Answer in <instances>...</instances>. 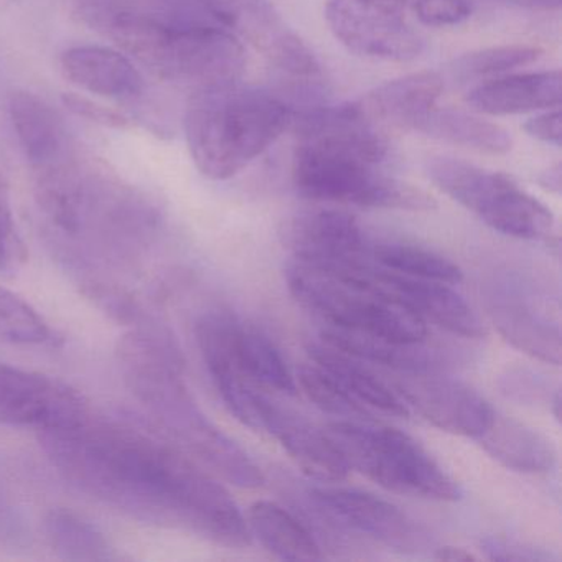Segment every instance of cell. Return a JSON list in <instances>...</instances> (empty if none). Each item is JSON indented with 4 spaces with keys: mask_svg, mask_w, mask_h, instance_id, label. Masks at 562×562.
Segmentation results:
<instances>
[{
    "mask_svg": "<svg viewBox=\"0 0 562 562\" xmlns=\"http://www.w3.org/2000/svg\"><path fill=\"white\" fill-rule=\"evenodd\" d=\"M42 449L68 483L150 525L189 529L226 548L251 544L241 509L150 420L97 417L38 432Z\"/></svg>",
    "mask_w": 562,
    "mask_h": 562,
    "instance_id": "obj_1",
    "label": "cell"
},
{
    "mask_svg": "<svg viewBox=\"0 0 562 562\" xmlns=\"http://www.w3.org/2000/svg\"><path fill=\"white\" fill-rule=\"evenodd\" d=\"M294 117L292 180L305 199L407 212L436 209L429 193L378 170L386 159V139L360 103L311 106Z\"/></svg>",
    "mask_w": 562,
    "mask_h": 562,
    "instance_id": "obj_2",
    "label": "cell"
},
{
    "mask_svg": "<svg viewBox=\"0 0 562 562\" xmlns=\"http://www.w3.org/2000/svg\"><path fill=\"white\" fill-rule=\"evenodd\" d=\"M83 15L154 75L193 91L245 70L241 42L192 0H91Z\"/></svg>",
    "mask_w": 562,
    "mask_h": 562,
    "instance_id": "obj_3",
    "label": "cell"
},
{
    "mask_svg": "<svg viewBox=\"0 0 562 562\" xmlns=\"http://www.w3.org/2000/svg\"><path fill=\"white\" fill-rule=\"evenodd\" d=\"M121 371L150 423L226 482L258 488L259 467L196 406L179 373L176 355L153 331H131L117 347Z\"/></svg>",
    "mask_w": 562,
    "mask_h": 562,
    "instance_id": "obj_4",
    "label": "cell"
},
{
    "mask_svg": "<svg viewBox=\"0 0 562 562\" xmlns=\"http://www.w3.org/2000/svg\"><path fill=\"white\" fill-rule=\"evenodd\" d=\"M294 114L284 98L239 81L193 91L183 120L193 164L209 179H232L292 126Z\"/></svg>",
    "mask_w": 562,
    "mask_h": 562,
    "instance_id": "obj_5",
    "label": "cell"
},
{
    "mask_svg": "<svg viewBox=\"0 0 562 562\" xmlns=\"http://www.w3.org/2000/svg\"><path fill=\"white\" fill-rule=\"evenodd\" d=\"M325 432L350 469L390 492L437 502H456L462 496L459 483L400 429L373 420H335Z\"/></svg>",
    "mask_w": 562,
    "mask_h": 562,
    "instance_id": "obj_6",
    "label": "cell"
},
{
    "mask_svg": "<svg viewBox=\"0 0 562 562\" xmlns=\"http://www.w3.org/2000/svg\"><path fill=\"white\" fill-rule=\"evenodd\" d=\"M285 276L295 301L330 327L400 344H426L427 322L358 282L297 259Z\"/></svg>",
    "mask_w": 562,
    "mask_h": 562,
    "instance_id": "obj_7",
    "label": "cell"
},
{
    "mask_svg": "<svg viewBox=\"0 0 562 562\" xmlns=\"http://www.w3.org/2000/svg\"><path fill=\"white\" fill-rule=\"evenodd\" d=\"M426 172L437 189L502 235L548 241L554 215L512 177L452 157H432Z\"/></svg>",
    "mask_w": 562,
    "mask_h": 562,
    "instance_id": "obj_8",
    "label": "cell"
},
{
    "mask_svg": "<svg viewBox=\"0 0 562 562\" xmlns=\"http://www.w3.org/2000/svg\"><path fill=\"white\" fill-rule=\"evenodd\" d=\"M409 0H328L325 21L351 54L380 61L414 60L423 41L407 19Z\"/></svg>",
    "mask_w": 562,
    "mask_h": 562,
    "instance_id": "obj_9",
    "label": "cell"
},
{
    "mask_svg": "<svg viewBox=\"0 0 562 562\" xmlns=\"http://www.w3.org/2000/svg\"><path fill=\"white\" fill-rule=\"evenodd\" d=\"M358 282L383 297L409 308L424 322H432L437 327L465 338L485 337L486 328L476 312L457 294L450 284L411 278L371 265L364 259L327 269Z\"/></svg>",
    "mask_w": 562,
    "mask_h": 562,
    "instance_id": "obj_10",
    "label": "cell"
},
{
    "mask_svg": "<svg viewBox=\"0 0 562 562\" xmlns=\"http://www.w3.org/2000/svg\"><path fill=\"white\" fill-rule=\"evenodd\" d=\"M308 495L312 503L341 528L367 536L393 551L417 554L434 544L423 525L373 493L321 486L312 488Z\"/></svg>",
    "mask_w": 562,
    "mask_h": 562,
    "instance_id": "obj_11",
    "label": "cell"
},
{
    "mask_svg": "<svg viewBox=\"0 0 562 562\" xmlns=\"http://www.w3.org/2000/svg\"><path fill=\"white\" fill-rule=\"evenodd\" d=\"M88 411L87 401L70 384L0 361V424L41 432L70 426Z\"/></svg>",
    "mask_w": 562,
    "mask_h": 562,
    "instance_id": "obj_12",
    "label": "cell"
},
{
    "mask_svg": "<svg viewBox=\"0 0 562 562\" xmlns=\"http://www.w3.org/2000/svg\"><path fill=\"white\" fill-rule=\"evenodd\" d=\"M404 374L397 383V394L432 426L476 439L492 420L495 409L469 384L437 376L434 371Z\"/></svg>",
    "mask_w": 562,
    "mask_h": 562,
    "instance_id": "obj_13",
    "label": "cell"
},
{
    "mask_svg": "<svg viewBox=\"0 0 562 562\" xmlns=\"http://www.w3.org/2000/svg\"><path fill=\"white\" fill-rule=\"evenodd\" d=\"M282 245L305 265L335 268L368 258V245L357 218L341 210L299 213L282 223Z\"/></svg>",
    "mask_w": 562,
    "mask_h": 562,
    "instance_id": "obj_14",
    "label": "cell"
},
{
    "mask_svg": "<svg viewBox=\"0 0 562 562\" xmlns=\"http://www.w3.org/2000/svg\"><path fill=\"white\" fill-rule=\"evenodd\" d=\"M259 430L271 434L284 447L295 465L311 479L322 483H337L347 479L350 467L328 434L266 396L261 401Z\"/></svg>",
    "mask_w": 562,
    "mask_h": 562,
    "instance_id": "obj_15",
    "label": "cell"
},
{
    "mask_svg": "<svg viewBox=\"0 0 562 562\" xmlns=\"http://www.w3.org/2000/svg\"><path fill=\"white\" fill-rule=\"evenodd\" d=\"M443 81L436 71H419L374 88L360 101L374 124L417 131L420 121L437 106Z\"/></svg>",
    "mask_w": 562,
    "mask_h": 562,
    "instance_id": "obj_16",
    "label": "cell"
},
{
    "mask_svg": "<svg viewBox=\"0 0 562 562\" xmlns=\"http://www.w3.org/2000/svg\"><path fill=\"white\" fill-rule=\"evenodd\" d=\"M61 74L75 87L98 97H139L144 78L130 58L113 48L83 45L68 48L60 58Z\"/></svg>",
    "mask_w": 562,
    "mask_h": 562,
    "instance_id": "obj_17",
    "label": "cell"
},
{
    "mask_svg": "<svg viewBox=\"0 0 562 562\" xmlns=\"http://www.w3.org/2000/svg\"><path fill=\"white\" fill-rule=\"evenodd\" d=\"M561 83L559 70L493 78L473 88L467 97V103L488 116L552 110L561 104Z\"/></svg>",
    "mask_w": 562,
    "mask_h": 562,
    "instance_id": "obj_18",
    "label": "cell"
},
{
    "mask_svg": "<svg viewBox=\"0 0 562 562\" xmlns=\"http://www.w3.org/2000/svg\"><path fill=\"white\" fill-rule=\"evenodd\" d=\"M9 111L19 144L37 173L67 160L64 120L47 101L29 91H15L9 100Z\"/></svg>",
    "mask_w": 562,
    "mask_h": 562,
    "instance_id": "obj_19",
    "label": "cell"
},
{
    "mask_svg": "<svg viewBox=\"0 0 562 562\" xmlns=\"http://www.w3.org/2000/svg\"><path fill=\"white\" fill-rule=\"evenodd\" d=\"M490 315L503 337L516 348L559 367L561 335L558 325L546 321L531 302L522 301L519 292H496Z\"/></svg>",
    "mask_w": 562,
    "mask_h": 562,
    "instance_id": "obj_20",
    "label": "cell"
},
{
    "mask_svg": "<svg viewBox=\"0 0 562 562\" xmlns=\"http://www.w3.org/2000/svg\"><path fill=\"white\" fill-rule=\"evenodd\" d=\"M476 440L496 462L515 472L546 473L555 465V449L548 437L496 411Z\"/></svg>",
    "mask_w": 562,
    "mask_h": 562,
    "instance_id": "obj_21",
    "label": "cell"
},
{
    "mask_svg": "<svg viewBox=\"0 0 562 562\" xmlns=\"http://www.w3.org/2000/svg\"><path fill=\"white\" fill-rule=\"evenodd\" d=\"M312 360L325 371L351 400L368 411H380L390 416H409V407L378 374L364 367L363 361L330 347L314 345L308 350Z\"/></svg>",
    "mask_w": 562,
    "mask_h": 562,
    "instance_id": "obj_22",
    "label": "cell"
},
{
    "mask_svg": "<svg viewBox=\"0 0 562 562\" xmlns=\"http://www.w3.org/2000/svg\"><path fill=\"white\" fill-rule=\"evenodd\" d=\"M226 327V350L236 370L249 381L269 390L294 394V376L271 340L256 328L241 324L235 315Z\"/></svg>",
    "mask_w": 562,
    "mask_h": 562,
    "instance_id": "obj_23",
    "label": "cell"
},
{
    "mask_svg": "<svg viewBox=\"0 0 562 562\" xmlns=\"http://www.w3.org/2000/svg\"><path fill=\"white\" fill-rule=\"evenodd\" d=\"M322 340L363 363L380 364L403 373H426L436 371L439 367L436 351L427 350L424 344H400L387 338L334 327L322 331Z\"/></svg>",
    "mask_w": 562,
    "mask_h": 562,
    "instance_id": "obj_24",
    "label": "cell"
},
{
    "mask_svg": "<svg viewBox=\"0 0 562 562\" xmlns=\"http://www.w3.org/2000/svg\"><path fill=\"white\" fill-rule=\"evenodd\" d=\"M249 531L272 554L284 561H318L321 546L312 532L288 509L269 499L249 506Z\"/></svg>",
    "mask_w": 562,
    "mask_h": 562,
    "instance_id": "obj_25",
    "label": "cell"
},
{
    "mask_svg": "<svg viewBox=\"0 0 562 562\" xmlns=\"http://www.w3.org/2000/svg\"><path fill=\"white\" fill-rule=\"evenodd\" d=\"M419 133L476 153L502 156L513 147V137L499 124L457 110L434 108L417 126Z\"/></svg>",
    "mask_w": 562,
    "mask_h": 562,
    "instance_id": "obj_26",
    "label": "cell"
},
{
    "mask_svg": "<svg viewBox=\"0 0 562 562\" xmlns=\"http://www.w3.org/2000/svg\"><path fill=\"white\" fill-rule=\"evenodd\" d=\"M45 535L58 558L67 561H110L116 558L97 525L70 509H52L45 516Z\"/></svg>",
    "mask_w": 562,
    "mask_h": 562,
    "instance_id": "obj_27",
    "label": "cell"
},
{
    "mask_svg": "<svg viewBox=\"0 0 562 562\" xmlns=\"http://www.w3.org/2000/svg\"><path fill=\"white\" fill-rule=\"evenodd\" d=\"M368 256L387 271L411 278L429 279L443 284H459L463 272L456 262L439 252L407 243L386 241L368 245Z\"/></svg>",
    "mask_w": 562,
    "mask_h": 562,
    "instance_id": "obj_28",
    "label": "cell"
},
{
    "mask_svg": "<svg viewBox=\"0 0 562 562\" xmlns=\"http://www.w3.org/2000/svg\"><path fill=\"white\" fill-rule=\"evenodd\" d=\"M0 340L12 345H45L54 340V331L24 297L0 288Z\"/></svg>",
    "mask_w": 562,
    "mask_h": 562,
    "instance_id": "obj_29",
    "label": "cell"
},
{
    "mask_svg": "<svg viewBox=\"0 0 562 562\" xmlns=\"http://www.w3.org/2000/svg\"><path fill=\"white\" fill-rule=\"evenodd\" d=\"M541 54V48L528 44L483 48V50L472 52V54L460 57L453 65V74L460 80L495 77V75L535 64Z\"/></svg>",
    "mask_w": 562,
    "mask_h": 562,
    "instance_id": "obj_30",
    "label": "cell"
},
{
    "mask_svg": "<svg viewBox=\"0 0 562 562\" xmlns=\"http://www.w3.org/2000/svg\"><path fill=\"white\" fill-rule=\"evenodd\" d=\"M299 386L302 387L305 396L324 413L344 417L341 420H373V413L351 400L317 364L301 368Z\"/></svg>",
    "mask_w": 562,
    "mask_h": 562,
    "instance_id": "obj_31",
    "label": "cell"
},
{
    "mask_svg": "<svg viewBox=\"0 0 562 562\" xmlns=\"http://www.w3.org/2000/svg\"><path fill=\"white\" fill-rule=\"evenodd\" d=\"M417 21L427 27H456L472 18L469 0H409Z\"/></svg>",
    "mask_w": 562,
    "mask_h": 562,
    "instance_id": "obj_32",
    "label": "cell"
},
{
    "mask_svg": "<svg viewBox=\"0 0 562 562\" xmlns=\"http://www.w3.org/2000/svg\"><path fill=\"white\" fill-rule=\"evenodd\" d=\"M482 551L490 561L499 562H549L554 555L544 549L515 539L490 536L482 541Z\"/></svg>",
    "mask_w": 562,
    "mask_h": 562,
    "instance_id": "obj_33",
    "label": "cell"
},
{
    "mask_svg": "<svg viewBox=\"0 0 562 562\" xmlns=\"http://www.w3.org/2000/svg\"><path fill=\"white\" fill-rule=\"evenodd\" d=\"M27 259V249L15 228L8 203L0 196V271H15Z\"/></svg>",
    "mask_w": 562,
    "mask_h": 562,
    "instance_id": "obj_34",
    "label": "cell"
},
{
    "mask_svg": "<svg viewBox=\"0 0 562 562\" xmlns=\"http://www.w3.org/2000/svg\"><path fill=\"white\" fill-rule=\"evenodd\" d=\"M64 103L71 113L85 117V120L91 121V123L103 124V126L108 127H117V130L126 127L127 124H130V121L121 116L116 111L108 110V108L93 103V101L80 97V94H64Z\"/></svg>",
    "mask_w": 562,
    "mask_h": 562,
    "instance_id": "obj_35",
    "label": "cell"
},
{
    "mask_svg": "<svg viewBox=\"0 0 562 562\" xmlns=\"http://www.w3.org/2000/svg\"><path fill=\"white\" fill-rule=\"evenodd\" d=\"M522 130L529 137L539 140V143L559 147L562 139L561 111H559V108L544 111V113L526 121Z\"/></svg>",
    "mask_w": 562,
    "mask_h": 562,
    "instance_id": "obj_36",
    "label": "cell"
},
{
    "mask_svg": "<svg viewBox=\"0 0 562 562\" xmlns=\"http://www.w3.org/2000/svg\"><path fill=\"white\" fill-rule=\"evenodd\" d=\"M506 4L516 5V8L529 9V11H559L562 0H503Z\"/></svg>",
    "mask_w": 562,
    "mask_h": 562,
    "instance_id": "obj_37",
    "label": "cell"
},
{
    "mask_svg": "<svg viewBox=\"0 0 562 562\" xmlns=\"http://www.w3.org/2000/svg\"><path fill=\"white\" fill-rule=\"evenodd\" d=\"M436 558L442 559V561L457 562H470L479 559L472 552L467 551V549L456 548V546H443V548L436 549Z\"/></svg>",
    "mask_w": 562,
    "mask_h": 562,
    "instance_id": "obj_38",
    "label": "cell"
},
{
    "mask_svg": "<svg viewBox=\"0 0 562 562\" xmlns=\"http://www.w3.org/2000/svg\"><path fill=\"white\" fill-rule=\"evenodd\" d=\"M538 183L542 189L549 190V192H561V164H554V166L546 169L538 177Z\"/></svg>",
    "mask_w": 562,
    "mask_h": 562,
    "instance_id": "obj_39",
    "label": "cell"
}]
</instances>
